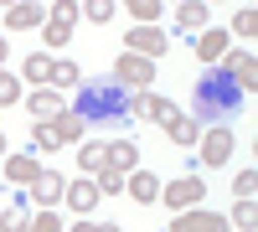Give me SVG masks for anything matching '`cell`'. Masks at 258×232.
Listing matches in <instances>:
<instances>
[{"mask_svg": "<svg viewBox=\"0 0 258 232\" xmlns=\"http://www.w3.org/2000/svg\"><path fill=\"white\" fill-rule=\"evenodd\" d=\"M73 109L83 114L88 129H119V124H129V88L114 78H78Z\"/></svg>", "mask_w": 258, "mask_h": 232, "instance_id": "6da1fadb", "label": "cell"}, {"mask_svg": "<svg viewBox=\"0 0 258 232\" xmlns=\"http://www.w3.org/2000/svg\"><path fill=\"white\" fill-rule=\"evenodd\" d=\"M248 93L238 88V78H232L227 67H212L197 78V98H191V119L197 124H222V119H232L238 114V103H243Z\"/></svg>", "mask_w": 258, "mask_h": 232, "instance_id": "7a4b0ae2", "label": "cell"}, {"mask_svg": "<svg viewBox=\"0 0 258 232\" xmlns=\"http://www.w3.org/2000/svg\"><path fill=\"white\" fill-rule=\"evenodd\" d=\"M114 83H124V88L129 93H135V88H150V83H155V57H140V52H119L114 57V72H109Z\"/></svg>", "mask_w": 258, "mask_h": 232, "instance_id": "3957f363", "label": "cell"}, {"mask_svg": "<svg viewBox=\"0 0 258 232\" xmlns=\"http://www.w3.org/2000/svg\"><path fill=\"white\" fill-rule=\"evenodd\" d=\"M124 47H129V52H140V57H155V62H160L170 41H165V31L155 26V21H135V26L124 31Z\"/></svg>", "mask_w": 258, "mask_h": 232, "instance_id": "277c9868", "label": "cell"}, {"mask_svg": "<svg viewBox=\"0 0 258 232\" xmlns=\"http://www.w3.org/2000/svg\"><path fill=\"white\" fill-rule=\"evenodd\" d=\"M170 114H176V103H170L165 93H150V88H135V93H129V119H145V124H165Z\"/></svg>", "mask_w": 258, "mask_h": 232, "instance_id": "5b68a950", "label": "cell"}, {"mask_svg": "<svg viewBox=\"0 0 258 232\" xmlns=\"http://www.w3.org/2000/svg\"><path fill=\"white\" fill-rule=\"evenodd\" d=\"M202 196H207V181L197 171L181 176V181H170V186H160V201L170 206V212H181V206H202Z\"/></svg>", "mask_w": 258, "mask_h": 232, "instance_id": "8992f818", "label": "cell"}, {"mask_svg": "<svg viewBox=\"0 0 258 232\" xmlns=\"http://www.w3.org/2000/svg\"><path fill=\"white\" fill-rule=\"evenodd\" d=\"M197 144H202V165L207 171H217V165L232 160V129H202Z\"/></svg>", "mask_w": 258, "mask_h": 232, "instance_id": "52a82bcc", "label": "cell"}, {"mask_svg": "<svg viewBox=\"0 0 258 232\" xmlns=\"http://www.w3.org/2000/svg\"><path fill=\"white\" fill-rule=\"evenodd\" d=\"M0 21H6L11 31H36L41 21H47V6H31V0H11V6L0 11Z\"/></svg>", "mask_w": 258, "mask_h": 232, "instance_id": "ba28073f", "label": "cell"}, {"mask_svg": "<svg viewBox=\"0 0 258 232\" xmlns=\"http://www.w3.org/2000/svg\"><path fill=\"white\" fill-rule=\"evenodd\" d=\"M62 186H68V176H57V171H36V176L26 181V191H31L36 206H57V201H62Z\"/></svg>", "mask_w": 258, "mask_h": 232, "instance_id": "9c48e42d", "label": "cell"}, {"mask_svg": "<svg viewBox=\"0 0 258 232\" xmlns=\"http://www.w3.org/2000/svg\"><path fill=\"white\" fill-rule=\"evenodd\" d=\"M222 57H227V72L238 78V88H243V93H253V88H258V62H253V52H248V47H238V52L227 47Z\"/></svg>", "mask_w": 258, "mask_h": 232, "instance_id": "30bf717a", "label": "cell"}, {"mask_svg": "<svg viewBox=\"0 0 258 232\" xmlns=\"http://www.w3.org/2000/svg\"><path fill=\"white\" fill-rule=\"evenodd\" d=\"M62 201H68V212H93L103 201V191H98V181H68L62 186Z\"/></svg>", "mask_w": 258, "mask_h": 232, "instance_id": "8fae6325", "label": "cell"}, {"mask_svg": "<svg viewBox=\"0 0 258 232\" xmlns=\"http://www.w3.org/2000/svg\"><path fill=\"white\" fill-rule=\"evenodd\" d=\"M124 191L135 196L140 206H155V196H160V176H155V171H124Z\"/></svg>", "mask_w": 258, "mask_h": 232, "instance_id": "7c38bea8", "label": "cell"}, {"mask_svg": "<svg viewBox=\"0 0 258 232\" xmlns=\"http://www.w3.org/2000/svg\"><path fill=\"white\" fill-rule=\"evenodd\" d=\"M47 124H52L57 144H78L83 134H88V124H83V114H78V109H57V114H52Z\"/></svg>", "mask_w": 258, "mask_h": 232, "instance_id": "4fadbf2b", "label": "cell"}, {"mask_svg": "<svg viewBox=\"0 0 258 232\" xmlns=\"http://www.w3.org/2000/svg\"><path fill=\"white\" fill-rule=\"evenodd\" d=\"M176 232H222L227 227V217H217V212H191V206H181V217L170 222Z\"/></svg>", "mask_w": 258, "mask_h": 232, "instance_id": "5bb4252c", "label": "cell"}, {"mask_svg": "<svg viewBox=\"0 0 258 232\" xmlns=\"http://www.w3.org/2000/svg\"><path fill=\"white\" fill-rule=\"evenodd\" d=\"M26 109H31V119H52L57 109H68V103H62V88H52V83H41V88H31Z\"/></svg>", "mask_w": 258, "mask_h": 232, "instance_id": "9a60e30c", "label": "cell"}, {"mask_svg": "<svg viewBox=\"0 0 258 232\" xmlns=\"http://www.w3.org/2000/svg\"><path fill=\"white\" fill-rule=\"evenodd\" d=\"M103 165H114V171H135V165H140V144L135 139H109V144H103Z\"/></svg>", "mask_w": 258, "mask_h": 232, "instance_id": "2e32d148", "label": "cell"}, {"mask_svg": "<svg viewBox=\"0 0 258 232\" xmlns=\"http://www.w3.org/2000/svg\"><path fill=\"white\" fill-rule=\"evenodd\" d=\"M160 129L170 134V144H181V150H191V144H197V134H202V124L191 119V114H170Z\"/></svg>", "mask_w": 258, "mask_h": 232, "instance_id": "e0dca14e", "label": "cell"}, {"mask_svg": "<svg viewBox=\"0 0 258 232\" xmlns=\"http://www.w3.org/2000/svg\"><path fill=\"white\" fill-rule=\"evenodd\" d=\"M222 52H227V31H212V26H202V31H197V57L212 67V62H222Z\"/></svg>", "mask_w": 258, "mask_h": 232, "instance_id": "ac0fdd59", "label": "cell"}, {"mask_svg": "<svg viewBox=\"0 0 258 232\" xmlns=\"http://www.w3.org/2000/svg\"><path fill=\"white\" fill-rule=\"evenodd\" d=\"M21 83H26V88H41V83H52V57H47V52H31L26 62H21Z\"/></svg>", "mask_w": 258, "mask_h": 232, "instance_id": "d6986e66", "label": "cell"}, {"mask_svg": "<svg viewBox=\"0 0 258 232\" xmlns=\"http://www.w3.org/2000/svg\"><path fill=\"white\" fill-rule=\"evenodd\" d=\"M176 21H181V31L197 36L207 26V0H176Z\"/></svg>", "mask_w": 258, "mask_h": 232, "instance_id": "ffe728a7", "label": "cell"}, {"mask_svg": "<svg viewBox=\"0 0 258 232\" xmlns=\"http://www.w3.org/2000/svg\"><path fill=\"white\" fill-rule=\"evenodd\" d=\"M0 160H6V176H11L16 186H26V181H31V176L41 171V165H36V155H31V150H26V155H11V150H6V155H0Z\"/></svg>", "mask_w": 258, "mask_h": 232, "instance_id": "44dd1931", "label": "cell"}, {"mask_svg": "<svg viewBox=\"0 0 258 232\" xmlns=\"http://www.w3.org/2000/svg\"><path fill=\"white\" fill-rule=\"evenodd\" d=\"M21 98H26V83L0 67V109H11V103H21Z\"/></svg>", "mask_w": 258, "mask_h": 232, "instance_id": "7402d4cb", "label": "cell"}, {"mask_svg": "<svg viewBox=\"0 0 258 232\" xmlns=\"http://www.w3.org/2000/svg\"><path fill=\"white\" fill-rule=\"evenodd\" d=\"M31 150H36V155H52V150H62L47 119H36V124H31Z\"/></svg>", "mask_w": 258, "mask_h": 232, "instance_id": "603a6c76", "label": "cell"}, {"mask_svg": "<svg viewBox=\"0 0 258 232\" xmlns=\"http://www.w3.org/2000/svg\"><path fill=\"white\" fill-rule=\"evenodd\" d=\"M47 21H62V26H78V21H83V6H78V0H52V6H47Z\"/></svg>", "mask_w": 258, "mask_h": 232, "instance_id": "cb8c5ba5", "label": "cell"}, {"mask_svg": "<svg viewBox=\"0 0 258 232\" xmlns=\"http://www.w3.org/2000/svg\"><path fill=\"white\" fill-rule=\"evenodd\" d=\"M78 78H83L78 62H57L52 57V88H78Z\"/></svg>", "mask_w": 258, "mask_h": 232, "instance_id": "d4e9b609", "label": "cell"}, {"mask_svg": "<svg viewBox=\"0 0 258 232\" xmlns=\"http://www.w3.org/2000/svg\"><path fill=\"white\" fill-rule=\"evenodd\" d=\"M258 222V206H253V196H238V206H232V217H227V227H253Z\"/></svg>", "mask_w": 258, "mask_h": 232, "instance_id": "484cf974", "label": "cell"}, {"mask_svg": "<svg viewBox=\"0 0 258 232\" xmlns=\"http://www.w3.org/2000/svg\"><path fill=\"white\" fill-rule=\"evenodd\" d=\"M26 227H31V232H62L68 222H62L52 206H41V212H31V217H26Z\"/></svg>", "mask_w": 258, "mask_h": 232, "instance_id": "4316f807", "label": "cell"}, {"mask_svg": "<svg viewBox=\"0 0 258 232\" xmlns=\"http://www.w3.org/2000/svg\"><path fill=\"white\" fill-rule=\"evenodd\" d=\"M232 31H238L243 41L258 36V11H253V6H238V16H232Z\"/></svg>", "mask_w": 258, "mask_h": 232, "instance_id": "83f0119b", "label": "cell"}, {"mask_svg": "<svg viewBox=\"0 0 258 232\" xmlns=\"http://www.w3.org/2000/svg\"><path fill=\"white\" fill-rule=\"evenodd\" d=\"M98 191H103V196H119V191H124V171H114V165H98Z\"/></svg>", "mask_w": 258, "mask_h": 232, "instance_id": "f1b7e54d", "label": "cell"}, {"mask_svg": "<svg viewBox=\"0 0 258 232\" xmlns=\"http://www.w3.org/2000/svg\"><path fill=\"white\" fill-rule=\"evenodd\" d=\"M124 11L135 16V21H160L165 6H160V0H124Z\"/></svg>", "mask_w": 258, "mask_h": 232, "instance_id": "f546056e", "label": "cell"}, {"mask_svg": "<svg viewBox=\"0 0 258 232\" xmlns=\"http://www.w3.org/2000/svg\"><path fill=\"white\" fill-rule=\"evenodd\" d=\"M41 36H47V47H68L73 26H62V21H41Z\"/></svg>", "mask_w": 258, "mask_h": 232, "instance_id": "4dcf8cb0", "label": "cell"}, {"mask_svg": "<svg viewBox=\"0 0 258 232\" xmlns=\"http://www.w3.org/2000/svg\"><path fill=\"white\" fill-rule=\"evenodd\" d=\"M78 6H83V16H88V21H114V0H78Z\"/></svg>", "mask_w": 258, "mask_h": 232, "instance_id": "1f68e13d", "label": "cell"}, {"mask_svg": "<svg viewBox=\"0 0 258 232\" xmlns=\"http://www.w3.org/2000/svg\"><path fill=\"white\" fill-rule=\"evenodd\" d=\"M103 165V144H83L78 150V171H98Z\"/></svg>", "mask_w": 258, "mask_h": 232, "instance_id": "d6a6232c", "label": "cell"}, {"mask_svg": "<svg viewBox=\"0 0 258 232\" xmlns=\"http://www.w3.org/2000/svg\"><path fill=\"white\" fill-rule=\"evenodd\" d=\"M258 186V171H238V181H232V196H253Z\"/></svg>", "mask_w": 258, "mask_h": 232, "instance_id": "836d02e7", "label": "cell"}, {"mask_svg": "<svg viewBox=\"0 0 258 232\" xmlns=\"http://www.w3.org/2000/svg\"><path fill=\"white\" fill-rule=\"evenodd\" d=\"M0 227H6V232H21V227H26V212H0Z\"/></svg>", "mask_w": 258, "mask_h": 232, "instance_id": "e575fe53", "label": "cell"}, {"mask_svg": "<svg viewBox=\"0 0 258 232\" xmlns=\"http://www.w3.org/2000/svg\"><path fill=\"white\" fill-rule=\"evenodd\" d=\"M0 67H6V36H0Z\"/></svg>", "mask_w": 258, "mask_h": 232, "instance_id": "d590c367", "label": "cell"}, {"mask_svg": "<svg viewBox=\"0 0 258 232\" xmlns=\"http://www.w3.org/2000/svg\"><path fill=\"white\" fill-rule=\"evenodd\" d=\"M0 155H6V134H0Z\"/></svg>", "mask_w": 258, "mask_h": 232, "instance_id": "8d00e7d4", "label": "cell"}, {"mask_svg": "<svg viewBox=\"0 0 258 232\" xmlns=\"http://www.w3.org/2000/svg\"><path fill=\"white\" fill-rule=\"evenodd\" d=\"M0 6H11V0H0Z\"/></svg>", "mask_w": 258, "mask_h": 232, "instance_id": "74e56055", "label": "cell"}, {"mask_svg": "<svg viewBox=\"0 0 258 232\" xmlns=\"http://www.w3.org/2000/svg\"><path fill=\"white\" fill-rule=\"evenodd\" d=\"M0 11H6V6H0Z\"/></svg>", "mask_w": 258, "mask_h": 232, "instance_id": "f35d334b", "label": "cell"}, {"mask_svg": "<svg viewBox=\"0 0 258 232\" xmlns=\"http://www.w3.org/2000/svg\"><path fill=\"white\" fill-rule=\"evenodd\" d=\"M207 6H212V0H207Z\"/></svg>", "mask_w": 258, "mask_h": 232, "instance_id": "ab89813d", "label": "cell"}]
</instances>
